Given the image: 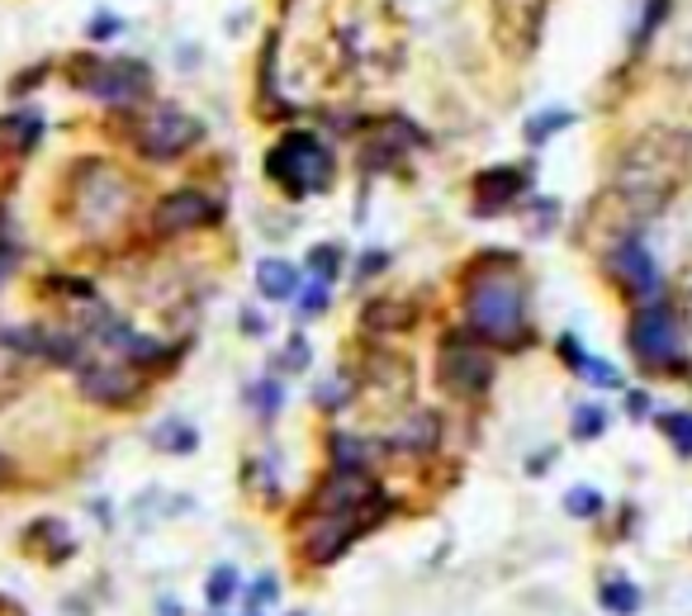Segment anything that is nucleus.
Masks as SVG:
<instances>
[{
    "mask_svg": "<svg viewBox=\"0 0 692 616\" xmlns=\"http://www.w3.org/2000/svg\"><path fill=\"white\" fill-rule=\"evenodd\" d=\"M156 446H195V432L191 426H162V432H156Z\"/></svg>",
    "mask_w": 692,
    "mask_h": 616,
    "instance_id": "22",
    "label": "nucleus"
},
{
    "mask_svg": "<svg viewBox=\"0 0 692 616\" xmlns=\"http://www.w3.org/2000/svg\"><path fill=\"white\" fill-rule=\"evenodd\" d=\"M251 616H257V612H251Z\"/></svg>",
    "mask_w": 692,
    "mask_h": 616,
    "instance_id": "28",
    "label": "nucleus"
},
{
    "mask_svg": "<svg viewBox=\"0 0 692 616\" xmlns=\"http://www.w3.org/2000/svg\"><path fill=\"white\" fill-rule=\"evenodd\" d=\"M489 14H494V43L508 57L522 62L541 47L545 20H550V0H494Z\"/></svg>",
    "mask_w": 692,
    "mask_h": 616,
    "instance_id": "7",
    "label": "nucleus"
},
{
    "mask_svg": "<svg viewBox=\"0 0 692 616\" xmlns=\"http://www.w3.org/2000/svg\"><path fill=\"white\" fill-rule=\"evenodd\" d=\"M323 304H327V290L323 284H313V290L304 294V313H323Z\"/></svg>",
    "mask_w": 692,
    "mask_h": 616,
    "instance_id": "24",
    "label": "nucleus"
},
{
    "mask_svg": "<svg viewBox=\"0 0 692 616\" xmlns=\"http://www.w3.org/2000/svg\"><path fill=\"white\" fill-rule=\"evenodd\" d=\"M612 275H617L636 299H650L655 284H659V271H655L650 251L640 247V237H626V242L612 247Z\"/></svg>",
    "mask_w": 692,
    "mask_h": 616,
    "instance_id": "10",
    "label": "nucleus"
},
{
    "mask_svg": "<svg viewBox=\"0 0 692 616\" xmlns=\"http://www.w3.org/2000/svg\"><path fill=\"white\" fill-rule=\"evenodd\" d=\"M0 469H6V461H0Z\"/></svg>",
    "mask_w": 692,
    "mask_h": 616,
    "instance_id": "27",
    "label": "nucleus"
},
{
    "mask_svg": "<svg viewBox=\"0 0 692 616\" xmlns=\"http://www.w3.org/2000/svg\"><path fill=\"white\" fill-rule=\"evenodd\" d=\"M564 123H570V115H564V109H550V119H537V123H531L527 138H531V142H541V138H550L555 129H564Z\"/></svg>",
    "mask_w": 692,
    "mask_h": 616,
    "instance_id": "20",
    "label": "nucleus"
},
{
    "mask_svg": "<svg viewBox=\"0 0 692 616\" xmlns=\"http://www.w3.org/2000/svg\"><path fill=\"white\" fill-rule=\"evenodd\" d=\"M257 284H261L266 299H290L299 290V266H290V261H261Z\"/></svg>",
    "mask_w": 692,
    "mask_h": 616,
    "instance_id": "14",
    "label": "nucleus"
},
{
    "mask_svg": "<svg viewBox=\"0 0 692 616\" xmlns=\"http://www.w3.org/2000/svg\"><path fill=\"white\" fill-rule=\"evenodd\" d=\"M156 233H191V228H204L218 218V204L199 190H171V195L156 204Z\"/></svg>",
    "mask_w": 692,
    "mask_h": 616,
    "instance_id": "9",
    "label": "nucleus"
},
{
    "mask_svg": "<svg viewBox=\"0 0 692 616\" xmlns=\"http://www.w3.org/2000/svg\"><path fill=\"white\" fill-rule=\"evenodd\" d=\"M603 603H607V612H621V616H631V612L640 607V593H636L626 579H612L607 588H603Z\"/></svg>",
    "mask_w": 692,
    "mask_h": 616,
    "instance_id": "16",
    "label": "nucleus"
},
{
    "mask_svg": "<svg viewBox=\"0 0 692 616\" xmlns=\"http://www.w3.org/2000/svg\"><path fill=\"white\" fill-rule=\"evenodd\" d=\"M238 588V574H233V569H218V574L209 579V603L218 607V603H228V593Z\"/></svg>",
    "mask_w": 692,
    "mask_h": 616,
    "instance_id": "19",
    "label": "nucleus"
},
{
    "mask_svg": "<svg viewBox=\"0 0 692 616\" xmlns=\"http://www.w3.org/2000/svg\"><path fill=\"white\" fill-rule=\"evenodd\" d=\"M522 190H527L522 171H517V166H494V171H484V176L475 181V209L479 214H498V209H508Z\"/></svg>",
    "mask_w": 692,
    "mask_h": 616,
    "instance_id": "11",
    "label": "nucleus"
},
{
    "mask_svg": "<svg viewBox=\"0 0 692 616\" xmlns=\"http://www.w3.org/2000/svg\"><path fill=\"white\" fill-rule=\"evenodd\" d=\"M309 266H313V275H318V280H333L342 271V251L337 247H313L309 251Z\"/></svg>",
    "mask_w": 692,
    "mask_h": 616,
    "instance_id": "17",
    "label": "nucleus"
},
{
    "mask_svg": "<svg viewBox=\"0 0 692 616\" xmlns=\"http://www.w3.org/2000/svg\"><path fill=\"white\" fill-rule=\"evenodd\" d=\"M626 337H631V352L645 370H683V332H679V318H673L664 304L636 309Z\"/></svg>",
    "mask_w": 692,
    "mask_h": 616,
    "instance_id": "4",
    "label": "nucleus"
},
{
    "mask_svg": "<svg viewBox=\"0 0 692 616\" xmlns=\"http://www.w3.org/2000/svg\"><path fill=\"white\" fill-rule=\"evenodd\" d=\"M82 393L96 403H129L138 393V379L123 366H86L82 370Z\"/></svg>",
    "mask_w": 692,
    "mask_h": 616,
    "instance_id": "12",
    "label": "nucleus"
},
{
    "mask_svg": "<svg viewBox=\"0 0 692 616\" xmlns=\"http://www.w3.org/2000/svg\"><path fill=\"white\" fill-rule=\"evenodd\" d=\"M597 508H603V498H597L593 488H574V494H570V512L574 517H593Z\"/></svg>",
    "mask_w": 692,
    "mask_h": 616,
    "instance_id": "21",
    "label": "nucleus"
},
{
    "mask_svg": "<svg viewBox=\"0 0 692 616\" xmlns=\"http://www.w3.org/2000/svg\"><path fill=\"white\" fill-rule=\"evenodd\" d=\"M465 313H469V323H475L479 337L512 346L522 337V323H527L522 280L512 271H479L475 284L465 290Z\"/></svg>",
    "mask_w": 692,
    "mask_h": 616,
    "instance_id": "2",
    "label": "nucleus"
},
{
    "mask_svg": "<svg viewBox=\"0 0 692 616\" xmlns=\"http://www.w3.org/2000/svg\"><path fill=\"white\" fill-rule=\"evenodd\" d=\"M39 133H43V119H39V109H14V115H6L0 119V138L10 142V152L14 156H24L29 148L39 142Z\"/></svg>",
    "mask_w": 692,
    "mask_h": 616,
    "instance_id": "13",
    "label": "nucleus"
},
{
    "mask_svg": "<svg viewBox=\"0 0 692 616\" xmlns=\"http://www.w3.org/2000/svg\"><path fill=\"white\" fill-rule=\"evenodd\" d=\"M442 385L461 399H475L494 385V356L484 342H469V337H446L442 346Z\"/></svg>",
    "mask_w": 692,
    "mask_h": 616,
    "instance_id": "8",
    "label": "nucleus"
},
{
    "mask_svg": "<svg viewBox=\"0 0 692 616\" xmlns=\"http://www.w3.org/2000/svg\"><path fill=\"white\" fill-rule=\"evenodd\" d=\"M204 138V123L195 115H185L181 105H148L138 115V148L152 162H176L181 152H191Z\"/></svg>",
    "mask_w": 692,
    "mask_h": 616,
    "instance_id": "5",
    "label": "nucleus"
},
{
    "mask_svg": "<svg viewBox=\"0 0 692 616\" xmlns=\"http://www.w3.org/2000/svg\"><path fill=\"white\" fill-rule=\"evenodd\" d=\"M679 82H683V90H688V100H692V57L683 62V76H679Z\"/></svg>",
    "mask_w": 692,
    "mask_h": 616,
    "instance_id": "25",
    "label": "nucleus"
},
{
    "mask_svg": "<svg viewBox=\"0 0 692 616\" xmlns=\"http://www.w3.org/2000/svg\"><path fill=\"white\" fill-rule=\"evenodd\" d=\"M692 176V133L688 129H655L636 133L621 148L617 166H612V185L597 199V214H612V247L636 237L640 224H650L655 214L669 209V199L679 195Z\"/></svg>",
    "mask_w": 692,
    "mask_h": 616,
    "instance_id": "1",
    "label": "nucleus"
},
{
    "mask_svg": "<svg viewBox=\"0 0 692 616\" xmlns=\"http://www.w3.org/2000/svg\"><path fill=\"white\" fill-rule=\"evenodd\" d=\"M333 171H337V156L313 133H285L271 148V156H266V176L285 195H323L333 185Z\"/></svg>",
    "mask_w": 692,
    "mask_h": 616,
    "instance_id": "3",
    "label": "nucleus"
},
{
    "mask_svg": "<svg viewBox=\"0 0 692 616\" xmlns=\"http://www.w3.org/2000/svg\"><path fill=\"white\" fill-rule=\"evenodd\" d=\"M659 432L673 441L679 455H692V413H664L659 418Z\"/></svg>",
    "mask_w": 692,
    "mask_h": 616,
    "instance_id": "15",
    "label": "nucleus"
},
{
    "mask_svg": "<svg viewBox=\"0 0 692 616\" xmlns=\"http://www.w3.org/2000/svg\"><path fill=\"white\" fill-rule=\"evenodd\" d=\"M607 426V413L603 408H579V418H574V436H597Z\"/></svg>",
    "mask_w": 692,
    "mask_h": 616,
    "instance_id": "18",
    "label": "nucleus"
},
{
    "mask_svg": "<svg viewBox=\"0 0 692 616\" xmlns=\"http://www.w3.org/2000/svg\"><path fill=\"white\" fill-rule=\"evenodd\" d=\"M76 72L72 82L90 90V95H100V100H138L148 86H152V72L143 67V62H129V57H72V67Z\"/></svg>",
    "mask_w": 692,
    "mask_h": 616,
    "instance_id": "6",
    "label": "nucleus"
},
{
    "mask_svg": "<svg viewBox=\"0 0 692 616\" xmlns=\"http://www.w3.org/2000/svg\"><path fill=\"white\" fill-rule=\"evenodd\" d=\"M10 261H14V257H10V251H0V280H6V275H10Z\"/></svg>",
    "mask_w": 692,
    "mask_h": 616,
    "instance_id": "26",
    "label": "nucleus"
},
{
    "mask_svg": "<svg viewBox=\"0 0 692 616\" xmlns=\"http://www.w3.org/2000/svg\"><path fill=\"white\" fill-rule=\"evenodd\" d=\"M664 10H669V0H650V10H645V24H640V39H636V43H650L655 24L664 20Z\"/></svg>",
    "mask_w": 692,
    "mask_h": 616,
    "instance_id": "23",
    "label": "nucleus"
}]
</instances>
